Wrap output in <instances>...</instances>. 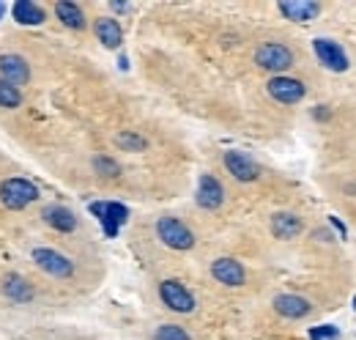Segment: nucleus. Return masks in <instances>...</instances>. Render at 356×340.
I'll use <instances>...</instances> for the list:
<instances>
[{
  "instance_id": "f257e3e1",
  "label": "nucleus",
  "mask_w": 356,
  "mask_h": 340,
  "mask_svg": "<svg viewBox=\"0 0 356 340\" xmlns=\"http://www.w3.org/2000/svg\"><path fill=\"white\" fill-rule=\"evenodd\" d=\"M38 198L36 184H30L27 179H8L0 184V201L8 209H25L27 203H33Z\"/></svg>"
},
{
  "instance_id": "f03ea898",
  "label": "nucleus",
  "mask_w": 356,
  "mask_h": 340,
  "mask_svg": "<svg viewBox=\"0 0 356 340\" xmlns=\"http://www.w3.org/2000/svg\"><path fill=\"white\" fill-rule=\"evenodd\" d=\"M157 236L173 250H189L194 245V234L176 217H162L157 223Z\"/></svg>"
},
{
  "instance_id": "7ed1b4c3",
  "label": "nucleus",
  "mask_w": 356,
  "mask_h": 340,
  "mask_svg": "<svg viewBox=\"0 0 356 340\" xmlns=\"http://www.w3.org/2000/svg\"><path fill=\"white\" fill-rule=\"evenodd\" d=\"M33 261H36V267H38L41 272H47V275H52V277H71V275H74V264H71L66 256L55 253V250L38 247V250H33Z\"/></svg>"
},
{
  "instance_id": "20e7f679",
  "label": "nucleus",
  "mask_w": 356,
  "mask_h": 340,
  "mask_svg": "<svg viewBox=\"0 0 356 340\" xmlns=\"http://www.w3.org/2000/svg\"><path fill=\"white\" fill-rule=\"evenodd\" d=\"M255 60H258V66H263L269 71H285L293 66V52L285 44H263L255 52Z\"/></svg>"
},
{
  "instance_id": "39448f33",
  "label": "nucleus",
  "mask_w": 356,
  "mask_h": 340,
  "mask_svg": "<svg viewBox=\"0 0 356 340\" xmlns=\"http://www.w3.org/2000/svg\"><path fill=\"white\" fill-rule=\"evenodd\" d=\"M313 49H315L318 60L329 71H346L348 69V55H346V49L337 41H332V38H315L313 41Z\"/></svg>"
},
{
  "instance_id": "423d86ee",
  "label": "nucleus",
  "mask_w": 356,
  "mask_h": 340,
  "mask_svg": "<svg viewBox=\"0 0 356 340\" xmlns=\"http://www.w3.org/2000/svg\"><path fill=\"white\" fill-rule=\"evenodd\" d=\"M269 93H271V99H277L282 104H296V102L304 99L307 88H304L302 80H293V77H271L269 80Z\"/></svg>"
},
{
  "instance_id": "0eeeda50",
  "label": "nucleus",
  "mask_w": 356,
  "mask_h": 340,
  "mask_svg": "<svg viewBox=\"0 0 356 340\" xmlns=\"http://www.w3.org/2000/svg\"><path fill=\"white\" fill-rule=\"evenodd\" d=\"M159 297H162V302H165L170 310H176V313H192V310H194V297H192L178 280H165V283L159 286Z\"/></svg>"
},
{
  "instance_id": "6e6552de",
  "label": "nucleus",
  "mask_w": 356,
  "mask_h": 340,
  "mask_svg": "<svg viewBox=\"0 0 356 340\" xmlns=\"http://www.w3.org/2000/svg\"><path fill=\"white\" fill-rule=\"evenodd\" d=\"M91 212L99 217V223H102V228H104L107 236H115L118 228H121V225L126 223V217H129L126 206H121V203H91Z\"/></svg>"
},
{
  "instance_id": "1a4fd4ad",
  "label": "nucleus",
  "mask_w": 356,
  "mask_h": 340,
  "mask_svg": "<svg viewBox=\"0 0 356 340\" xmlns=\"http://www.w3.org/2000/svg\"><path fill=\"white\" fill-rule=\"evenodd\" d=\"M225 168L238 181H255L260 176V168L241 151H225Z\"/></svg>"
},
{
  "instance_id": "9d476101",
  "label": "nucleus",
  "mask_w": 356,
  "mask_h": 340,
  "mask_svg": "<svg viewBox=\"0 0 356 340\" xmlns=\"http://www.w3.org/2000/svg\"><path fill=\"white\" fill-rule=\"evenodd\" d=\"M0 74L8 85H25L30 80V69L27 60L22 55H0Z\"/></svg>"
},
{
  "instance_id": "9b49d317",
  "label": "nucleus",
  "mask_w": 356,
  "mask_h": 340,
  "mask_svg": "<svg viewBox=\"0 0 356 340\" xmlns=\"http://www.w3.org/2000/svg\"><path fill=\"white\" fill-rule=\"evenodd\" d=\"M211 275L222 283V286H244V277H247V272H244V267L236 261V258H219V261H214V267H211Z\"/></svg>"
},
{
  "instance_id": "f8f14e48",
  "label": "nucleus",
  "mask_w": 356,
  "mask_h": 340,
  "mask_svg": "<svg viewBox=\"0 0 356 340\" xmlns=\"http://www.w3.org/2000/svg\"><path fill=\"white\" fill-rule=\"evenodd\" d=\"M280 11L291 22H310L321 14V3H315V0H285V3H280Z\"/></svg>"
},
{
  "instance_id": "ddd939ff",
  "label": "nucleus",
  "mask_w": 356,
  "mask_h": 340,
  "mask_svg": "<svg viewBox=\"0 0 356 340\" xmlns=\"http://www.w3.org/2000/svg\"><path fill=\"white\" fill-rule=\"evenodd\" d=\"M222 201H225L222 184H219L214 176H203V179H200V187H197V203L211 212V209H219Z\"/></svg>"
},
{
  "instance_id": "4468645a",
  "label": "nucleus",
  "mask_w": 356,
  "mask_h": 340,
  "mask_svg": "<svg viewBox=\"0 0 356 340\" xmlns=\"http://www.w3.org/2000/svg\"><path fill=\"white\" fill-rule=\"evenodd\" d=\"M274 310L285 319H304L310 313V302L304 297H296V294H280L274 299Z\"/></svg>"
},
{
  "instance_id": "2eb2a0df",
  "label": "nucleus",
  "mask_w": 356,
  "mask_h": 340,
  "mask_svg": "<svg viewBox=\"0 0 356 340\" xmlns=\"http://www.w3.org/2000/svg\"><path fill=\"white\" fill-rule=\"evenodd\" d=\"M96 36H99V41H102L107 49H118L121 41H124V30H121V25H118L113 16H102V19L96 22Z\"/></svg>"
},
{
  "instance_id": "dca6fc26",
  "label": "nucleus",
  "mask_w": 356,
  "mask_h": 340,
  "mask_svg": "<svg viewBox=\"0 0 356 340\" xmlns=\"http://www.w3.org/2000/svg\"><path fill=\"white\" fill-rule=\"evenodd\" d=\"M302 220L296 217V214H291V212H280V214H274L271 217V231H274V236H280V239H293V236H299L302 234Z\"/></svg>"
},
{
  "instance_id": "f3484780",
  "label": "nucleus",
  "mask_w": 356,
  "mask_h": 340,
  "mask_svg": "<svg viewBox=\"0 0 356 340\" xmlns=\"http://www.w3.org/2000/svg\"><path fill=\"white\" fill-rule=\"evenodd\" d=\"M41 217H44L47 225H52L55 231H63V234H69V231L77 228V217L69 209H63V206H49V209H44Z\"/></svg>"
},
{
  "instance_id": "a211bd4d",
  "label": "nucleus",
  "mask_w": 356,
  "mask_h": 340,
  "mask_svg": "<svg viewBox=\"0 0 356 340\" xmlns=\"http://www.w3.org/2000/svg\"><path fill=\"white\" fill-rule=\"evenodd\" d=\"M11 14L19 25H41L44 22V8L38 3H30V0H19L11 5Z\"/></svg>"
},
{
  "instance_id": "6ab92c4d",
  "label": "nucleus",
  "mask_w": 356,
  "mask_h": 340,
  "mask_svg": "<svg viewBox=\"0 0 356 340\" xmlns=\"http://www.w3.org/2000/svg\"><path fill=\"white\" fill-rule=\"evenodd\" d=\"M55 14H58V19L66 25V27H74V30H80V27H85V14H82V8L80 5H74V3H58L55 5Z\"/></svg>"
},
{
  "instance_id": "aec40b11",
  "label": "nucleus",
  "mask_w": 356,
  "mask_h": 340,
  "mask_svg": "<svg viewBox=\"0 0 356 340\" xmlns=\"http://www.w3.org/2000/svg\"><path fill=\"white\" fill-rule=\"evenodd\" d=\"M3 291H5V297H8V299H14V302H27V299L33 297L30 283H27L25 277H19V275H8V277H5Z\"/></svg>"
},
{
  "instance_id": "412c9836",
  "label": "nucleus",
  "mask_w": 356,
  "mask_h": 340,
  "mask_svg": "<svg viewBox=\"0 0 356 340\" xmlns=\"http://www.w3.org/2000/svg\"><path fill=\"white\" fill-rule=\"evenodd\" d=\"M19 104H22V93H19V88H14V85H8L5 80H0V107L14 110V107H19Z\"/></svg>"
},
{
  "instance_id": "4be33fe9",
  "label": "nucleus",
  "mask_w": 356,
  "mask_h": 340,
  "mask_svg": "<svg viewBox=\"0 0 356 340\" xmlns=\"http://www.w3.org/2000/svg\"><path fill=\"white\" fill-rule=\"evenodd\" d=\"M115 146H118V148H126V151H143L148 143H146L140 135H135V132H121V135L115 137Z\"/></svg>"
},
{
  "instance_id": "5701e85b",
  "label": "nucleus",
  "mask_w": 356,
  "mask_h": 340,
  "mask_svg": "<svg viewBox=\"0 0 356 340\" xmlns=\"http://www.w3.org/2000/svg\"><path fill=\"white\" fill-rule=\"evenodd\" d=\"M154 340H189V335H186L181 327H176V324H162V327L157 330Z\"/></svg>"
},
{
  "instance_id": "b1692460",
  "label": "nucleus",
  "mask_w": 356,
  "mask_h": 340,
  "mask_svg": "<svg viewBox=\"0 0 356 340\" xmlns=\"http://www.w3.org/2000/svg\"><path fill=\"white\" fill-rule=\"evenodd\" d=\"M93 168H96V170H102L104 176H115V173H118V165H115L113 159H107V157L93 159Z\"/></svg>"
},
{
  "instance_id": "393cba45",
  "label": "nucleus",
  "mask_w": 356,
  "mask_h": 340,
  "mask_svg": "<svg viewBox=\"0 0 356 340\" xmlns=\"http://www.w3.org/2000/svg\"><path fill=\"white\" fill-rule=\"evenodd\" d=\"M310 338L313 340H337L340 338V332H337L335 327H315V330L310 332Z\"/></svg>"
}]
</instances>
